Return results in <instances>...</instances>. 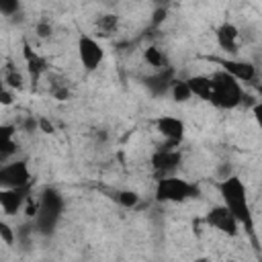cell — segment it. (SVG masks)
I'll return each instance as SVG.
<instances>
[{
    "label": "cell",
    "instance_id": "cell-1",
    "mask_svg": "<svg viewBox=\"0 0 262 262\" xmlns=\"http://www.w3.org/2000/svg\"><path fill=\"white\" fill-rule=\"evenodd\" d=\"M217 190L221 194V205L235 217V221L246 229H254V219L248 205V188L244 180L239 176H225L217 182Z\"/></svg>",
    "mask_w": 262,
    "mask_h": 262
},
{
    "label": "cell",
    "instance_id": "cell-2",
    "mask_svg": "<svg viewBox=\"0 0 262 262\" xmlns=\"http://www.w3.org/2000/svg\"><path fill=\"white\" fill-rule=\"evenodd\" d=\"M211 82H213V100L211 104L219 106V108H225V111H231V108H237L244 100V88L242 84L231 78L227 72L223 70H217L211 74Z\"/></svg>",
    "mask_w": 262,
    "mask_h": 262
},
{
    "label": "cell",
    "instance_id": "cell-3",
    "mask_svg": "<svg viewBox=\"0 0 262 262\" xmlns=\"http://www.w3.org/2000/svg\"><path fill=\"white\" fill-rule=\"evenodd\" d=\"M199 194V186L190 180H184L176 174L158 178L156 184V201L160 203H184Z\"/></svg>",
    "mask_w": 262,
    "mask_h": 262
},
{
    "label": "cell",
    "instance_id": "cell-4",
    "mask_svg": "<svg viewBox=\"0 0 262 262\" xmlns=\"http://www.w3.org/2000/svg\"><path fill=\"white\" fill-rule=\"evenodd\" d=\"M0 188H33V176L27 160H8L0 164Z\"/></svg>",
    "mask_w": 262,
    "mask_h": 262
},
{
    "label": "cell",
    "instance_id": "cell-5",
    "mask_svg": "<svg viewBox=\"0 0 262 262\" xmlns=\"http://www.w3.org/2000/svg\"><path fill=\"white\" fill-rule=\"evenodd\" d=\"M63 209V199L59 190L55 188H45L43 194L39 196V215L35 219L39 229H53L55 221L59 219V213Z\"/></svg>",
    "mask_w": 262,
    "mask_h": 262
},
{
    "label": "cell",
    "instance_id": "cell-6",
    "mask_svg": "<svg viewBox=\"0 0 262 262\" xmlns=\"http://www.w3.org/2000/svg\"><path fill=\"white\" fill-rule=\"evenodd\" d=\"M78 59L84 72H96L98 66L104 61V47L92 35L82 33L78 37Z\"/></svg>",
    "mask_w": 262,
    "mask_h": 262
},
{
    "label": "cell",
    "instance_id": "cell-7",
    "mask_svg": "<svg viewBox=\"0 0 262 262\" xmlns=\"http://www.w3.org/2000/svg\"><path fill=\"white\" fill-rule=\"evenodd\" d=\"M20 53H23L25 72H27L31 84H33V86H39V82H41V80L47 76V72H49V61H47L39 51H35L33 45H31L27 39H23Z\"/></svg>",
    "mask_w": 262,
    "mask_h": 262
},
{
    "label": "cell",
    "instance_id": "cell-8",
    "mask_svg": "<svg viewBox=\"0 0 262 262\" xmlns=\"http://www.w3.org/2000/svg\"><path fill=\"white\" fill-rule=\"evenodd\" d=\"M205 223L211 227V229H217L219 233L223 235H237L239 233V223L235 221V217L223 207V205H215L209 209V213L205 215Z\"/></svg>",
    "mask_w": 262,
    "mask_h": 262
},
{
    "label": "cell",
    "instance_id": "cell-9",
    "mask_svg": "<svg viewBox=\"0 0 262 262\" xmlns=\"http://www.w3.org/2000/svg\"><path fill=\"white\" fill-rule=\"evenodd\" d=\"M215 39H217V45L229 55H235L242 47V31L231 20H223L221 25H217Z\"/></svg>",
    "mask_w": 262,
    "mask_h": 262
},
{
    "label": "cell",
    "instance_id": "cell-10",
    "mask_svg": "<svg viewBox=\"0 0 262 262\" xmlns=\"http://www.w3.org/2000/svg\"><path fill=\"white\" fill-rule=\"evenodd\" d=\"M154 125H156V131L164 137V141H174V143H180L184 139V133H186V125L180 117H174V115H160L154 119Z\"/></svg>",
    "mask_w": 262,
    "mask_h": 262
},
{
    "label": "cell",
    "instance_id": "cell-11",
    "mask_svg": "<svg viewBox=\"0 0 262 262\" xmlns=\"http://www.w3.org/2000/svg\"><path fill=\"white\" fill-rule=\"evenodd\" d=\"M180 160H182V156H180L178 149H162V147H158V151L151 156V168L160 178L172 176L176 172Z\"/></svg>",
    "mask_w": 262,
    "mask_h": 262
},
{
    "label": "cell",
    "instance_id": "cell-12",
    "mask_svg": "<svg viewBox=\"0 0 262 262\" xmlns=\"http://www.w3.org/2000/svg\"><path fill=\"white\" fill-rule=\"evenodd\" d=\"M31 188H0V209L6 217H14L23 211V205Z\"/></svg>",
    "mask_w": 262,
    "mask_h": 262
},
{
    "label": "cell",
    "instance_id": "cell-13",
    "mask_svg": "<svg viewBox=\"0 0 262 262\" xmlns=\"http://www.w3.org/2000/svg\"><path fill=\"white\" fill-rule=\"evenodd\" d=\"M217 63L221 66L223 72H227L231 78H235L239 84L242 82H254L256 80V66L252 61H246V59H217Z\"/></svg>",
    "mask_w": 262,
    "mask_h": 262
},
{
    "label": "cell",
    "instance_id": "cell-14",
    "mask_svg": "<svg viewBox=\"0 0 262 262\" xmlns=\"http://www.w3.org/2000/svg\"><path fill=\"white\" fill-rule=\"evenodd\" d=\"M94 39H111L119 33V27H121V16L115 14V12H104V14H98L94 18Z\"/></svg>",
    "mask_w": 262,
    "mask_h": 262
},
{
    "label": "cell",
    "instance_id": "cell-15",
    "mask_svg": "<svg viewBox=\"0 0 262 262\" xmlns=\"http://www.w3.org/2000/svg\"><path fill=\"white\" fill-rule=\"evenodd\" d=\"M16 127L10 125V123H0V162H8V160H14L16 151H18V145H16Z\"/></svg>",
    "mask_w": 262,
    "mask_h": 262
},
{
    "label": "cell",
    "instance_id": "cell-16",
    "mask_svg": "<svg viewBox=\"0 0 262 262\" xmlns=\"http://www.w3.org/2000/svg\"><path fill=\"white\" fill-rule=\"evenodd\" d=\"M186 84L190 88L192 98H199L203 102H211L213 100V82H211V76H207V74H194V76H188L186 78Z\"/></svg>",
    "mask_w": 262,
    "mask_h": 262
},
{
    "label": "cell",
    "instance_id": "cell-17",
    "mask_svg": "<svg viewBox=\"0 0 262 262\" xmlns=\"http://www.w3.org/2000/svg\"><path fill=\"white\" fill-rule=\"evenodd\" d=\"M47 92L53 100L57 102H66L72 98V88L68 84V80L61 76V74H55V72H47Z\"/></svg>",
    "mask_w": 262,
    "mask_h": 262
},
{
    "label": "cell",
    "instance_id": "cell-18",
    "mask_svg": "<svg viewBox=\"0 0 262 262\" xmlns=\"http://www.w3.org/2000/svg\"><path fill=\"white\" fill-rule=\"evenodd\" d=\"M2 82H4V86H6L8 90H12V92H20V90H25V86H27V76H25L23 70H18L16 66L8 63L6 70H4Z\"/></svg>",
    "mask_w": 262,
    "mask_h": 262
},
{
    "label": "cell",
    "instance_id": "cell-19",
    "mask_svg": "<svg viewBox=\"0 0 262 262\" xmlns=\"http://www.w3.org/2000/svg\"><path fill=\"white\" fill-rule=\"evenodd\" d=\"M143 59H145V63H147L149 68H154V70L166 68V55H164L162 49L156 47V45H147V47L143 49Z\"/></svg>",
    "mask_w": 262,
    "mask_h": 262
},
{
    "label": "cell",
    "instance_id": "cell-20",
    "mask_svg": "<svg viewBox=\"0 0 262 262\" xmlns=\"http://www.w3.org/2000/svg\"><path fill=\"white\" fill-rule=\"evenodd\" d=\"M170 96H172L174 102H180V104L188 102L192 98V94H190V88H188L186 80H174L170 84Z\"/></svg>",
    "mask_w": 262,
    "mask_h": 262
},
{
    "label": "cell",
    "instance_id": "cell-21",
    "mask_svg": "<svg viewBox=\"0 0 262 262\" xmlns=\"http://www.w3.org/2000/svg\"><path fill=\"white\" fill-rule=\"evenodd\" d=\"M113 199H115L121 207H125V209H133V207H137L139 201H141V196H139L135 190H117Z\"/></svg>",
    "mask_w": 262,
    "mask_h": 262
},
{
    "label": "cell",
    "instance_id": "cell-22",
    "mask_svg": "<svg viewBox=\"0 0 262 262\" xmlns=\"http://www.w3.org/2000/svg\"><path fill=\"white\" fill-rule=\"evenodd\" d=\"M20 213H25V217H27L29 221H35L37 215H39V196H33V192H31V194L27 196V201H25Z\"/></svg>",
    "mask_w": 262,
    "mask_h": 262
},
{
    "label": "cell",
    "instance_id": "cell-23",
    "mask_svg": "<svg viewBox=\"0 0 262 262\" xmlns=\"http://www.w3.org/2000/svg\"><path fill=\"white\" fill-rule=\"evenodd\" d=\"M0 239H2L6 246H14V244H16V231H14L12 225L6 223L4 219H0Z\"/></svg>",
    "mask_w": 262,
    "mask_h": 262
},
{
    "label": "cell",
    "instance_id": "cell-24",
    "mask_svg": "<svg viewBox=\"0 0 262 262\" xmlns=\"http://www.w3.org/2000/svg\"><path fill=\"white\" fill-rule=\"evenodd\" d=\"M35 35L39 37V39H51V35H53V25H51V20H47V18H41V20H37V25H35Z\"/></svg>",
    "mask_w": 262,
    "mask_h": 262
},
{
    "label": "cell",
    "instance_id": "cell-25",
    "mask_svg": "<svg viewBox=\"0 0 262 262\" xmlns=\"http://www.w3.org/2000/svg\"><path fill=\"white\" fill-rule=\"evenodd\" d=\"M12 102H14V92L8 90L0 78V106H10Z\"/></svg>",
    "mask_w": 262,
    "mask_h": 262
},
{
    "label": "cell",
    "instance_id": "cell-26",
    "mask_svg": "<svg viewBox=\"0 0 262 262\" xmlns=\"http://www.w3.org/2000/svg\"><path fill=\"white\" fill-rule=\"evenodd\" d=\"M37 129L43 131V133H47V135H51V133L55 131L53 123H51L49 119H45V117H39V119H37Z\"/></svg>",
    "mask_w": 262,
    "mask_h": 262
},
{
    "label": "cell",
    "instance_id": "cell-27",
    "mask_svg": "<svg viewBox=\"0 0 262 262\" xmlns=\"http://www.w3.org/2000/svg\"><path fill=\"white\" fill-rule=\"evenodd\" d=\"M164 18H166V8H158V10L154 12V18H151V23H154V25H160Z\"/></svg>",
    "mask_w": 262,
    "mask_h": 262
},
{
    "label": "cell",
    "instance_id": "cell-28",
    "mask_svg": "<svg viewBox=\"0 0 262 262\" xmlns=\"http://www.w3.org/2000/svg\"><path fill=\"white\" fill-rule=\"evenodd\" d=\"M192 262H209V258L207 256H201V258H194Z\"/></svg>",
    "mask_w": 262,
    "mask_h": 262
}]
</instances>
